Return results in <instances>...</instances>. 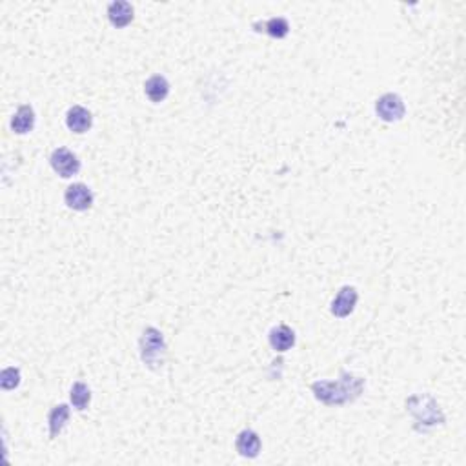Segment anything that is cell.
I'll return each mask as SVG.
<instances>
[{"label": "cell", "mask_w": 466, "mask_h": 466, "mask_svg": "<svg viewBox=\"0 0 466 466\" xmlns=\"http://www.w3.org/2000/svg\"><path fill=\"white\" fill-rule=\"evenodd\" d=\"M93 124V116L91 113L82 106L69 108V112L66 113V126L69 132L73 133H86Z\"/></svg>", "instance_id": "cell-9"}, {"label": "cell", "mask_w": 466, "mask_h": 466, "mask_svg": "<svg viewBox=\"0 0 466 466\" xmlns=\"http://www.w3.org/2000/svg\"><path fill=\"white\" fill-rule=\"evenodd\" d=\"M408 406H410V412L415 415V419H417V423H424V424H441L443 421H445V417H443V413H441L439 410V404L435 403V401H432L430 403V408L428 410H419L421 406V403H419V397L415 395V397H412L410 401H408Z\"/></svg>", "instance_id": "cell-7"}, {"label": "cell", "mask_w": 466, "mask_h": 466, "mask_svg": "<svg viewBox=\"0 0 466 466\" xmlns=\"http://www.w3.org/2000/svg\"><path fill=\"white\" fill-rule=\"evenodd\" d=\"M69 399H71V404H73L79 412H82V410H86V408L90 406L91 390L86 387L84 382H75L73 387H71Z\"/></svg>", "instance_id": "cell-15"}, {"label": "cell", "mask_w": 466, "mask_h": 466, "mask_svg": "<svg viewBox=\"0 0 466 466\" xmlns=\"http://www.w3.org/2000/svg\"><path fill=\"white\" fill-rule=\"evenodd\" d=\"M64 201H66L68 208H71L75 212H86L93 204V191L82 182H77V184L68 186V190L64 193Z\"/></svg>", "instance_id": "cell-5"}, {"label": "cell", "mask_w": 466, "mask_h": 466, "mask_svg": "<svg viewBox=\"0 0 466 466\" xmlns=\"http://www.w3.org/2000/svg\"><path fill=\"white\" fill-rule=\"evenodd\" d=\"M108 19L115 27H126L133 21V5L124 0H116L108 5Z\"/></svg>", "instance_id": "cell-10"}, {"label": "cell", "mask_w": 466, "mask_h": 466, "mask_svg": "<svg viewBox=\"0 0 466 466\" xmlns=\"http://www.w3.org/2000/svg\"><path fill=\"white\" fill-rule=\"evenodd\" d=\"M0 382H2V388H4V390H13V388H16L21 384V370L15 368V366L5 368V370L2 371V379H0Z\"/></svg>", "instance_id": "cell-17"}, {"label": "cell", "mask_w": 466, "mask_h": 466, "mask_svg": "<svg viewBox=\"0 0 466 466\" xmlns=\"http://www.w3.org/2000/svg\"><path fill=\"white\" fill-rule=\"evenodd\" d=\"M164 337L157 328H146L140 337V357L149 368H159L164 363Z\"/></svg>", "instance_id": "cell-2"}, {"label": "cell", "mask_w": 466, "mask_h": 466, "mask_svg": "<svg viewBox=\"0 0 466 466\" xmlns=\"http://www.w3.org/2000/svg\"><path fill=\"white\" fill-rule=\"evenodd\" d=\"M35 126V112L29 104H24L16 110V113L11 119V130L16 133V135H26L29 133Z\"/></svg>", "instance_id": "cell-11"}, {"label": "cell", "mask_w": 466, "mask_h": 466, "mask_svg": "<svg viewBox=\"0 0 466 466\" xmlns=\"http://www.w3.org/2000/svg\"><path fill=\"white\" fill-rule=\"evenodd\" d=\"M51 168L57 175H60L62 179H69L73 175L79 173L80 170V160L79 157L68 148H57L49 157Z\"/></svg>", "instance_id": "cell-3"}, {"label": "cell", "mask_w": 466, "mask_h": 466, "mask_svg": "<svg viewBox=\"0 0 466 466\" xmlns=\"http://www.w3.org/2000/svg\"><path fill=\"white\" fill-rule=\"evenodd\" d=\"M365 388V379L355 377L352 373H343L339 381H317L312 384L315 399L328 406L352 403L357 399Z\"/></svg>", "instance_id": "cell-1"}, {"label": "cell", "mask_w": 466, "mask_h": 466, "mask_svg": "<svg viewBox=\"0 0 466 466\" xmlns=\"http://www.w3.org/2000/svg\"><path fill=\"white\" fill-rule=\"evenodd\" d=\"M357 299H359V293L354 286H343L332 301V313L335 317H348L350 313L355 310Z\"/></svg>", "instance_id": "cell-6"}, {"label": "cell", "mask_w": 466, "mask_h": 466, "mask_svg": "<svg viewBox=\"0 0 466 466\" xmlns=\"http://www.w3.org/2000/svg\"><path fill=\"white\" fill-rule=\"evenodd\" d=\"M68 419H69L68 404H58V406H55L53 410L49 412L48 423H49V435H51V439H55V437L62 432L66 423H68Z\"/></svg>", "instance_id": "cell-14"}, {"label": "cell", "mask_w": 466, "mask_h": 466, "mask_svg": "<svg viewBox=\"0 0 466 466\" xmlns=\"http://www.w3.org/2000/svg\"><path fill=\"white\" fill-rule=\"evenodd\" d=\"M293 345H295V334L286 324L275 326L270 332V346L275 352H288Z\"/></svg>", "instance_id": "cell-13"}, {"label": "cell", "mask_w": 466, "mask_h": 466, "mask_svg": "<svg viewBox=\"0 0 466 466\" xmlns=\"http://www.w3.org/2000/svg\"><path fill=\"white\" fill-rule=\"evenodd\" d=\"M235 448L243 457H248V459H254V457L259 456L260 452V437L257 432L254 430H243L241 434L237 435V441H235Z\"/></svg>", "instance_id": "cell-8"}, {"label": "cell", "mask_w": 466, "mask_h": 466, "mask_svg": "<svg viewBox=\"0 0 466 466\" xmlns=\"http://www.w3.org/2000/svg\"><path fill=\"white\" fill-rule=\"evenodd\" d=\"M265 32L273 38H284L290 33V24H288L286 19L282 16H275V19H270L268 22L262 24Z\"/></svg>", "instance_id": "cell-16"}, {"label": "cell", "mask_w": 466, "mask_h": 466, "mask_svg": "<svg viewBox=\"0 0 466 466\" xmlns=\"http://www.w3.org/2000/svg\"><path fill=\"white\" fill-rule=\"evenodd\" d=\"M376 112L381 121L397 122L404 116L406 108H404L403 99L399 95H395V93H384V95L377 99Z\"/></svg>", "instance_id": "cell-4"}, {"label": "cell", "mask_w": 466, "mask_h": 466, "mask_svg": "<svg viewBox=\"0 0 466 466\" xmlns=\"http://www.w3.org/2000/svg\"><path fill=\"white\" fill-rule=\"evenodd\" d=\"M144 91H146V97H148L149 101L155 102V104H159V102L164 101L166 97H168V93H170V82H168L162 75H154V77H149V79L146 80Z\"/></svg>", "instance_id": "cell-12"}]
</instances>
